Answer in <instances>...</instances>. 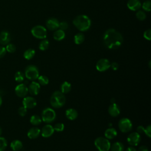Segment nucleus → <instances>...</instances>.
<instances>
[{"instance_id":"obj_1","label":"nucleus","mask_w":151,"mask_h":151,"mask_svg":"<svg viewBox=\"0 0 151 151\" xmlns=\"http://www.w3.org/2000/svg\"><path fill=\"white\" fill-rule=\"evenodd\" d=\"M103 41L109 49H116L122 44L123 39L120 32L114 29H107L103 35Z\"/></svg>"},{"instance_id":"obj_2","label":"nucleus","mask_w":151,"mask_h":151,"mask_svg":"<svg viewBox=\"0 0 151 151\" xmlns=\"http://www.w3.org/2000/svg\"><path fill=\"white\" fill-rule=\"evenodd\" d=\"M73 24L80 31H86L90 28L91 21L87 16L85 15H80L75 18L73 20Z\"/></svg>"},{"instance_id":"obj_3","label":"nucleus","mask_w":151,"mask_h":151,"mask_svg":"<svg viewBox=\"0 0 151 151\" xmlns=\"http://www.w3.org/2000/svg\"><path fill=\"white\" fill-rule=\"evenodd\" d=\"M50 104L54 107L58 109L62 107L65 103L66 98L64 94L60 91H54L50 97Z\"/></svg>"},{"instance_id":"obj_4","label":"nucleus","mask_w":151,"mask_h":151,"mask_svg":"<svg viewBox=\"0 0 151 151\" xmlns=\"http://www.w3.org/2000/svg\"><path fill=\"white\" fill-rule=\"evenodd\" d=\"M94 145L99 151H109L111 144L109 139L106 137H99L95 139Z\"/></svg>"},{"instance_id":"obj_5","label":"nucleus","mask_w":151,"mask_h":151,"mask_svg":"<svg viewBox=\"0 0 151 151\" xmlns=\"http://www.w3.org/2000/svg\"><path fill=\"white\" fill-rule=\"evenodd\" d=\"M41 119L45 123H50L56 119V113L51 108L47 107L44 109L41 113Z\"/></svg>"},{"instance_id":"obj_6","label":"nucleus","mask_w":151,"mask_h":151,"mask_svg":"<svg viewBox=\"0 0 151 151\" xmlns=\"http://www.w3.org/2000/svg\"><path fill=\"white\" fill-rule=\"evenodd\" d=\"M24 75L27 79L34 81L39 77V70L35 65H29L25 68Z\"/></svg>"},{"instance_id":"obj_7","label":"nucleus","mask_w":151,"mask_h":151,"mask_svg":"<svg viewBox=\"0 0 151 151\" xmlns=\"http://www.w3.org/2000/svg\"><path fill=\"white\" fill-rule=\"evenodd\" d=\"M118 126L119 130L123 133H127L130 132L133 127L132 123L128 118L121 119L118 123Z\"/></svg>"},{"instance_id":"obj_8","label":"nucleus","mask_w":151,"mask_h":151,"mask_svg":"<svg viewBox=\"0 0 151 151\" xmlns=\"http://www.w3.org/2000/svg\"><path fill=\"white\" fill-rule=\"evenodd\" d=\"M31 34L34 37L40 39H44L47 36L46 29L41 25H37L31 29Z\"/></svg>"},{"instance_id":"obj_9","label":"nucleus","mask_w":151,"mask_h":151,"mask_svg":"<svg viewBox=\"0 0 151 151\" xmlns=\"http://www.w3.org/2000/svg\"><path fill=\"white\" fill-rule=\"evenodd\" d=\"M140 134H139L137 132L131 133L130 134H129L127 138V143L130 146H136L138 145V144L140 142Z\"/></svg>"},{"instance_id":"obj_10","label":"nucleus","mask_w":151,"mask_h":151,"mask_svg":"<svg viewBox=\"0 0 151 151\" xmlns=\"http://www.w3.org/2000/svg\"><path fill=\"white\" fill-rule=\"evenodd\" d=\"M15 93L18 97L24 98L28 93V87L24 83H20L15 87Z\"/></svg>"},{"instance_id":"obj_11","label":"nucleus","mask_w":151,"mask_h":151,"mask_svg":"<svg viewBox=\"0 0 151 151\" xmlns=\"http://www.w3.org/2000/svg\"><path fill=\"white\" fill-rule=\"evenodd\" d=\"M110 67V61L106 58H101L96 63V69L100 72L107 70Z\"/></svg>"},{"instance_id":"obj_12","label":"nucleus","mask_w":151,"mask_h":151,"mask_svg":"<svg viewBox=\"0 0 151 151\" xmlns=\"http://www.w3.org/2000/svg\"><path fill=\"white\" fill-rule=\"evenodd\" d=\"M22 105L26 109H33L37 105V101L33 97L25 96L22 100Z\"/></svg>"},{"instance_id":"obj_13","label":"nucleus","mask_w":151,"mask_h":151,"mask_svg":"<svg viewBox=\"0 0 151 151\" xmlns=\"http://www.w3.org/2000/svg\"><path fill=\"white\" fill-rule=\"evenodd\" d=\"M54 132L53 126L50 124L44 125L41 130V134L44 137H49L51 136Z\"/></svg>"},{"instance_id":"obj_14","label":"nucleus","mask_w":151,"mask_h":151,"mask_svg":"<svg viewBox=\"0 0 151 151\" xmlns=\"http://www.w3.org/2000/svg\"><path fill=\"white\" fill-rule=\"evenodd\" d=\"M40 88L41 87L40 84L38 82L34 81L31 82L28 87V92L32 96L37 95L40 91Z\"/></svg>"},{"instance_id":"obj_15","label":"nucleus","mask_w":151,"mask_h":151,"mask_svg":"<svg viewBox=\"0 0 151 151\" xmlns=\"http://www.w3.org/2000/svg\"><path fill=\"white\" fill-rule=\"evenodd\" d=\"M11 40V36L9 32L6 31H3L0 32V44L5 45L10 42Z\"/></svg>"},{"instance_id":"obj_16","label":"nucleus","mask_w":151,"mask_h":151,"mask_svg":"<svg viewBox=\"0 0 151 151\" xmlns=\"http://www.w3.org/2000/svg\"><path fill=\"white\" fill-rule=\"evenodd\" d=\"M109 114L112 117H117L120 113V109L117 104L116 103H111L108 109Z\"/></svg>"},{"instance_id":"obj_17","label":"nucleus","mask_w":151,"mask_h":151,"mask_svg":"<svg viewBox=\"0 0 151 151\" xmlns=\"http://www.w3.org/2000/svg\"><path fill=\"white\" fill-rule=\"evenodd\" d=\"M41 134V130L37 127H32L27 132V136L30 139L37 138Z\"/></svg>"},{"instance_id":"obj_18","label":"nucleus","mask_w":151,"mask_h":151,"mask_svg":"<svg viewBox=\"0 0 151 151\" xmlns=\"http://www.w3.org/2000/svg\"><path fill=\"white\" fill-rule=\"evenodd\" d=\"M59 22L55 18H50L46 22V25L50 30H55L58 28Z\"/></svg>"},{"instance_id":"obj_19","label":"nucleus","mask_w":151,"mask_h":151,"mask_svg":"<svg viewBox=\"0 0 151 151\" xmlns=\"http://www.w3.org/2000/svg\"><path fill=\"white\" fill-rule=\"evenodd\" d=\"M65 116L70 120H74L78 117L77 111L73 108H70L65 111Z\"/></svg>"},{"instance_id":"obj_20","label":"nucleus","mask_w":151,"mask_h":151,"mask_svg":"<svg viewBox=\"0 0 151 151\" xmlns=\"http://www.w3.org/2000/svg\"><path fill=\"white\" fill-rule=\"evenodd\" d=\"M127 7L132 11H137L141 7V3L139 0H129L127 4Z\"/></svg>"},{"instance_id":"obj_21","label":"nucleus","mask_w":151,"mask_h":151,"mask_svg":"<svg viewBox=\"0 0 151 151\" xmlns=\"http://www.w3.org/2000/svg\"><path fill=\"white\" fill-rule=\"evenodd\" d=\"M117 134V130L113 127H109L104 132V136L107 139H113Z\"/></svg>"},{"instance_id":"obj_22","label":"nucleus","mask_w":151,"mask_h":151,"mask_svg":"<svg viewBox=\"0 0 151 151\" xmlns=\"http://www.w3.org/2000/svg\"><path fill=\"white\" fill-rule=\"evenodd\" d=\"M10 147L14 151H19L22 148L23 145L21 141L19 140H14L11 142Z\"/></svg>"},{"instance_id":"obj_23","label":"nucleus","mask_w":151,"mask_h":151,"mask_svg":"<svg viewBox=\"0 0 151 151\" xmlns=\"http://www.w3.org/2000/svg\"><path fill=\"white\" fill-rule=\"evenodd\" d=\"M71 84L68 81H64L60 86V91L63 94H67L70 91Z\"/></svg>"},{"instance_id":"obj_24","label":"nucleus","mask_w":151,"mask_h":151,"mask_svg":"<svg viewBox=\"0 0 151 151\" xmlns=\"http://www.w3.org/2000/svg\"><path fill=\"white\" fill-rule=\"evenodd\" d=\"M111 151H124V146L123 144L120 142H116L110 146Z\"/></svg>"},{"instance_id":"obj_25","label":"nucleus","mask_w":151,"mask_h":151,"mask_svg":"<svg viewBox=\"0 0 151 151\" xmlns=\"http://www.w3.org/2000/svg\"><path fill=\"white\" fill-rule=\"evenodd\" d=\"M29 122H30L31 124H32L34 126H37V125H39L41 123L42 119L39 116L34 114V115H32L30 117Z\"/></svg>"},{"instance_id":"obj_26","label":"nucleus","mask_w":151,"mask_h":151,"mask_svg":"<svg viewBox=\"0 0 151 151\" xmlns=\"http://www.w3.org/2000/svg\"><path fill=\"white\" fill-rule=\"evenodd\" d=\"M53 37H54V38L55 40H57V41H61L62 40H63L65 37V32L64 31L61 30V29H58L54 33V35H53Z\"/></svg>"},{"instance_id":"obj_27","label":"nucleus","mask_w":151,"mask_h":151,"mask_svg":"<svg viewBox=\"0 0 151 151\" xmlns=\"http://www.w3.org/2000/svg\"><path fill=\"white\" fill-rule=\"evenodd\" d=\"M35 50L32 49V48H29L28 50H27L24 53V57L26 59V60H31L32 59L34 55H35Z\"/></svg>"},{"instance_id":"obj_28","label":"nucleus","mask_w":151,"mask_h":151,"mask_svg":"<svg viewBox=\"0 0 151 151\" xmlns=\"http://www.w3.org/2000/svg\"><path fill=\"white\" fill-rule=\"evenodd\" d=\"M24 78H25V75L22 72L18 71L15 73L14 76V78L17 82L22 83L24 80Z\"/></svg>"},{"instance_id":"obj_29","label":"nucleus","mask_w":151,"mask_h":151,"mask_svg":"<svg viewBox=\"0 0 151 151\" xmlns=\"http://www.w3.org/2000/svg\"><path fill=\"white\" fill-rule=\"evenodd\" d=\"M38 83L40 84V85L41 86H46L49 83V80L48 78L45 76H39V77H38Z\"/></svg>"},{"instance_id":"obj_30","label":"nucleus","mask_w":151,"mask_h":151,"mask_svg":"<svg viewBox=\"0 0 151 151\" xmlns=\"http://www.w3.org/2000/svg\"><path fill=\"white\" fill-rule=\"evenodd\" d=\"M84 40V35L82 33H78L74 36V42L76 44H81Z\"/></svg>"},{"instance_id":"obj_31","label":"nucleus","mask_w":151,"mask_h":151,"mask_svg":"<svg viewBox=\"0 0 151 151\" xmlns=\"http://www.w3.org/2000/svg\"><path fill=\"white\" fill-rule=\"evenodd\" d=\"M8 145V142L6 139L4 137L0 136V151H4Z\"/></svg>"},{"instance_id":"obj_32","label":"nucleus","mask_w":151,"mask_h":151,"mask_svg":"<svg viewBox=\"0 0 151 151\" xmlns=\"http://www.w3.org/2000/svg\"><path fill=\"white\" fill-rule=\"evenodd\" d=\"M49 47V41L47 40H42L39 44V48L41 51L46 50Z\"/></svg>"},{"instance_id":"obj_33","label":"nucleus","mask_w":151,"mask_h":151,"mask_svg":"<svg viewBox=\"0 0 151 151\" xmlns=\"http://www.w3.org/2000/svg\"><path fill=\"white\" fill-rule=\"evenodd\" d=\"M54 131L61 132L64 129V124L63 123H57L53 126Z\"/></svg>"},{"instance_id":"obj_34","label":"nucleus","mask_w":151,"mask_h":151,"mask_svg":"<svg viewBox=\"0 0 151 151\" xmlns=\"http://www.w3.org/2000/svg\"><path fill=\"white\" fill-rule=\"evenodd\" d=\"M5 49L7 52L9 53H13L16 51V47L14 44L12 43H9L7 45H6Z\"/></svg>"},{"instance_id":"obj_35","label":"nucleus","mask_w":151,"mask_h":151,"mask_svg":"<svg viewBox=\"0 0 151 151\" xmlns=\"http://www.w3.org/2000/svg\"><path fill=\"white\" fill-rule=\"evenodd\" d=\"M150 6H151V2L149 1H146L144 2L142 5L143 9L146 11H150Z\"/></svg>"},{"instance_id":"obj_36","label":"nucleus","mask_w":151,"mask_h":151,"mask_svg":"<svg viewBox=\"0 0 151 151\" xmlns=\"http://www.w3.org/2000/svg\"><path fill=\"white\" fill-rule=\"evenodd\" d=\"M136 17L140 21H143L146 18V14L142 11H139L136 13Z\"/></svg>"},{"instance_id":"obj_37","label":"nucleus","mask_w":151,"mask_h":151,"mask_svg":"<svg viewBox=\"0 0 151 151\" xmlns=\"http://www.w3.org/2000/svg\"><path fill=\"white\" fill-rule=\"evenodd\" d=\"M18 114L22 116V117H24L26 115L27 113V109H26L25 107H24V106H21L20 107L18 110Z\"/></svg>"},{"instance_id":"obj_38","label":"nucleus","mask_w":151,"mask_h":151,"mask_svg":"<svg viewBox=\"0 0 151 151\" xmlns=\"http://www.w3.org/2000/svg\"><path fill=\"white\" fill-rule=\"evenodd\" d=\"M144 133L148 137L150 138L151 137V126H150V125H148L145 128Z\"/></svg>"},{"instance_id":"obj_39","label":"nucleus","mask_w":151,"mask_h":151,"mask_svg":"<svg viewBox=\"0 0 151 151\" xmlns=\"http://www.w3.org/2000/svg\"><path fill=\"white\" fill-rule=\"evenodd\" d=\"M68 24L66 22H61L60 23H59V26H58V28H60V29L64 31V30H65L68 28Z\"/></svg>"},{"instance_id":"obj_40","label":"nucleus","mask_w":151,"mask_h":151,"mask_svg":"<svg viewBox=\"0 0 151 151\" xmlns=\"http://www.w3.org/2000/svg\"><path fill=\"white\" fill-rule=\"evenodd\" d=\"M143 36L146 40H150V38H151V30H150V29H148L146 31H145L144 34H143Z\"/></svg>"},{"instance_id":"obj_41","label":"nucleus","mask_w":151,"mask_h":151,"mask_svg":"<svg viewBox=\"0 0 151 151\" xmlns=\"http://www.w3.org/2000/svg\"><path fill=\"white\" fill-rule=\"evenodd\" d=\"M6 51L5 47L0 46V58L4 57L5 55L6 54Z\"/></svg>"},{"instance_id":"obj_42","label":"nucleus","mask_w":151,"mask_h":151,"mask_svg":"<svg viewBox=\"0 0 151 151\" xmlns=\"http://www.w3.org/2000/svg\"><path fill=\"white\" fill-rule=\"evenodd\" d=\"M110 67H111V68L113 70L116 71L119 68V64L116 62H113L111 64H110Z\"/></svg>"},{"instance_id":"obj_43","label":"nucleus","mask_w":151,"mask_h":151,"mask_svg":"<svg viewBox=\"0 0 151 151\" xmlns=\"http://www.w3.org/2000/svg\"><path fill=\"white\" fill-rule=\"evenodd\" d=\"M144 130H145V127L142 126H139L137 127V132L139 134H142L143 133H144Z\"/></svg>"},{"instance_id":"obj_44","label":"nucleus","mask_w":151,"mask_h":151,"mask_svg":"<svg viewBox=\"0 0 151 151\" xmlns=\"http://www.w3.org/2000/svg\"><path fill=\"white\" fill-rule=\"evenodd\" d=\"M137 151H149L148 147L146 146H140Z\"/></svg>"},{"instance_id":"obj_45","label":"nucleus","mask_w":151,"mask_h":151,"mask_svg":"<svg viewBox=\"0 0 151 151\" xmlns=\"http://www.w3.org/2000/svg\"><path fill=\"white\" fill-rule=\"evenodd\" d=\"M126 151H136V149L134 147V146H130L126 149Z\"/></svg>"},{"instance_id":"obj_46","label":"nucleus","mask_w":151,"mask_h":151,"mask_svg":"<svg viewBox=\"0 0 151 151\" xmlns=\"http://www.w3.org/2000/svg\"><path fill=\"white\" fill-rule=\"evenodd\" d=\"M2 103V96H1V95L0 94V106H1Z\"/></svg>"},{"instance_id":"obj_47","label":"nucleus","mask_w":151,"mask_h":151,"mask_svg":"<svg viewBox=\"0 0 151 151\" xmlns=\"http://www.w3.org/2000/svg\"><path fill=\"white\" fill-rule=\"evenodd\" d=\"M115 103V99H111V103Z\"/></svg>"},{"instance_id":"obj_48","label":"nucleus","mask_w":151,"mask_h":151,"mask_svg":"<svg viewBox=\"0 0 151 151\" xmlns=\"http://www.w3.org/2000/svg\"><path fill=\"white\" fill-rule=\"evenodd\" d=\"M2 129L1 127L0 126V136H1V135L2 134Z\"/></svg>"},{"instance_id":"obj_49","label":"nucleus","mask_w":151,"mask_h":151,"mask_svg":"<svg viewBox=\"0 0 151 151\" xmlns=\"http://www.w3.org/2000/svg\"><path fill=\"white\" fill-rule=\"evenodd\" d=\"M149 68H150V61H149Z\"/></svg>"}]
</instances>
